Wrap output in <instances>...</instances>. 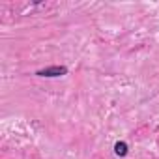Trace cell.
I'll return each mask as SVG.
<instances>
[{
    "label": "cell",
    "instance_id": "cell-1",
    "mask_svg": "<svg viewBox=\"0 0 159 159\" xmlns=\"http://www.w3.org/2000/svg\"><path fill=\"white\" fill-rule=\"evenodd\" d=\"M66 73H67V67L66 66H51V67L39 69L36 75H39V77H62Z\"/></svg>",
    "mask_w": 159,
    "mask_h": 159
},
{
    "label": "cell",
    "instance_id": "cell-2",
    "mask_svg": "<svg viewBox=\"0 0 159 159\" xmlns=\"http://www.w3.org/2000/svg\"><path fill=\"white\" fill-rule=\"evenodd\" d=\"M114 153L120 155V157L127 155V144H125V142H116V144H114Z\"/></svg>",
    "mask_w": 159,
    "mask_h": 159
}]
</instances>
